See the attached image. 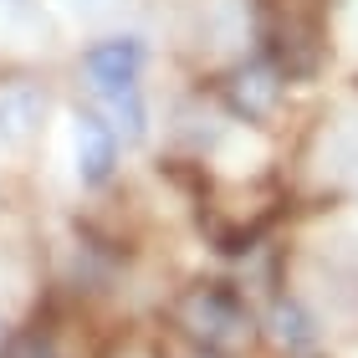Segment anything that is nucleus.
Returning a JSON list of instances; mask_svg holds the SVG:
<instances>
[{
  "label": "nucleus",
  "instance_id": "5",
  "mask_svg": "<svg viewBox=\"0 0 358 358\" xmlns=\"http://www.w3.org/2000/svg\"><path fill=\"white\" fill-rule=\"evenodd\" d=\"M46 113H52V92L36 77H6L0 83V154H26L41 138Z\"/></svg>",
  "mask_w": 358,
  "mask_h": 358
},
{
  "label": "nucleus",
  "instance_id": "3",
  "mask_svg": "<svg viewBox=\"0 0 358 358\" xmlns=\"http://www.w3.org/2000/svg\"><path fill=\"white\" fill-rule=\"evenodd\" d=\"M282 83L287 77L271 67L266 57H256V62H236L231 72H220V83H215V97H220V108L231 113L236 123H271V113L282 108Z\"/></svg>",
  "mask_w": 358,
  "mask_h": 358
},
{
  "label": "nucleus",
  "instance_id": "6",
  "mask_svg": "<svg viewBox=\"0 0 358 358\" xmlns=\"http://www.w3.org/2000/svg\"><path fill=\"white\" fill-rule=\"evenodd\" d=\"M266 333H271V343L276 348H287V353H307L317 343V328H313V317L302 313V302H292V297H276L271 302V313H266Z\"/></svg>",
  "mask_w": 358,
  "mask_h": 358
},
{
  "label": "nucleus",
  "instance_id": "1",
  "mask_svg": "<svg viewBox=\"0 0 358 358\" xmlns=\"http://www.w3.org/2000/svg\"><path fill=\"white\" fill-rule=\"evenodd\" d=\"M83 87L92 97V108L118 128L123 143H143L149 138V97H143V72H149V41L134 31L118 36H97L83 62Z\"/></svg>",
  "mask_w": 358,
  "mask_h": 358
},
{
  "label": "nucleus",
  "instance_id": "7",
  "mask_svg": "<svg viewBox=\"0 0 358 358\" xmlns=\"http://www.w3.org/2000/svg\"><path fill=\"white\" fill-rule=\"evenodd\" d=\"M0 358H57V353L41 328H15V333H0Z\"/></svg>",
  "mask_w": 358,
  "mask_h": 358
},
{
  "label": "nucleus",
  "instance_id": "2",
  "mask_svg": "<svg viewBox=\"0 0 358 358\" xmlns=\"http://www.w3.org/2000/svg\"><path fill=\"white\" fill-rule=\"evenodd\" d=\"M169 322L210 358H236V353H246L251 338H256V317H251L246 297H241L231 282L185 287L169 302Z\"/></svg>",
  "mask_w": 358,
  "mask_h": 358
},
{
  "label": "nucleus",
  "instance_id": "4",
  "mask_svg": "<svg viewBox=\"0 0 358 358\" xmlns=\"http://www.w3.org/2000/svg\"><path fill=\"white\" fill-rule=\"evenodd\" d=\"M123 164V138L97 108H77L72 113V169L83 189H108L118 179Z\"/></svg>",
  "mask_w": 358,
  "mask_h": 358
}]
</instances>
